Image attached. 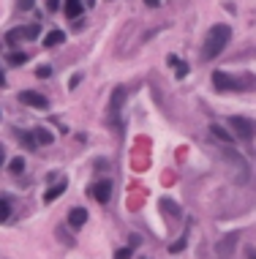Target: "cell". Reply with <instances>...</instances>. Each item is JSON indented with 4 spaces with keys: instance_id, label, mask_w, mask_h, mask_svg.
I'll list each match as a JSON object with an SVG mask.
<instances>
[{
    "instance_id": "14",
    "label": "cell",
    "mask_w": 256,
    "mask_h": 259,
    "mask_svg": "<svg viewBox=\"0 0 256 259\" xmlns=\"http://www.w3.org/2000/svg\"><path fill=\"white\" fill-rule=\"evenodd\" d=\"M19 139H22V145H25L28 150H36V148H38L36 137H33V134H28V131H19Z\"/></svg>"
},
{
    "instance_id": "9",
    "label": "cell",
    "mask_w": 256,
    "mask_h": 259,
    "mask_svg": "<svg viewBox=\"0 0 256 259\" xmlns=\"http://www.w3.org/2000/svg\"><path fill=\"white\" fill-rule=\"evenodd\" d=\"M66 188H69V185H66V180H63V183H57V185H52V188L44 194V202H55L57 197H63V194H66Z\"/></svg>"
},
{
    "instance_id": "25",
    "label": "cell",
    "mask_w": 256,
    "mask_h": 259,
    "mask_svg": "<svg viewBox=\"0 0 256 259\" xmlns=\"http://www.w3.org/2000/svg\"><path fill=\"white\" fill-rule=\"evenodd\" d=\"M17 6H19L22 11H30V9H33V0H17Z\"/></svg>"
},
{
    "instance_id": "30",
    "label": "cell",
    "mask_w": 256,
    "mask_h": 259,
    "mask_svg": "<svg viewBox=\"0 0 256 259\" xmlns=\"http://www.w3.org/2000/svg\"><path fill=\"white\" fill-rule=\"evenodd\" d=\"M248 259H256V251L251 248V251H248Z\"/></svg>"
},
{
    "instance_id": "5",
    "label": "cell",
    "mask_w": 256,
    "mask_h": 259,
    "mask_svg": "<svg viewBox=\"0 0 256 259\" xmlns=\"http://www.w3.org/2000/svg\"><path fill=\"white\" fill-rule=\"evenodd\" d=\"M19 101L28 104V107H33V109H46V107H49V101H46L41 93H36V90H22V93H19Z\"/></svg>"
},
{
    "instance_id": "23",
    "label": "cell",
    "mask_w": 256,
    "mask_h": 259,
    "mask_svg": "<svg viewBox=\"0 0 256 259\" xmlns=\"http://www.w3.org/2000/svg\"><path fill=\"white\" fill-rule=\"evenodd\" d=\"M9 169L14 172V175H19V172L25 169V161H22V158H14V161H11V167H9Z\"/></svg>"
},
{
    "instance_id": "24",
    "label": "cell",
    "mask_w": 256,
    "mask_h": 259,
    "mask_svg": "<svg viewBox=\"0 0 256 259\" xmlns=\"http://www.w3.org/2000/svg\"><path fill=\"white\" fill-rule=\"evenodd\" d=\"M131 254H134V248H128V245H125V248H120L117 254H114V259H131Z\"/></svg>"
},
{
    "instance_id": "1",
    "label": "cell",
    "mask_w": 256,
    "mask_h": 259,
    "mask_svg": "<svg viewBox=\"0 0 256 259\" xmlns=\"http://www.w3.org/2000/svg\"><path fill=\"white\" fill-rule=\"evenodd\" d=\"M229 38H232V30H229V25H213L210 33H207V38H205V46H202V57H205V60H213V57H218L221 52L226 49Z\"/></svg>"
},
{
    "instance_id": "28",
    "label": "cell",
    "mask_w": 256,
    "mask_h": 259,
    "mask_svg": "<svg viewBox=\"0 0 256 259\" xmlns=\"http://www.w3.org/2000/svg\"><path fill=\"white\" fill-rule=\"evenodd\" d=\"M3 161H6V150H3V145H0V167H3Z\"/></svg>"
},
{
    "instance_id": "17",
    "label": "cell",
    "mask_w": 256,
    "mask_h": 259,
    "mask_svg": "<svg viewBox=\"0 0 256 259\" xmlns=\"http://www.w3.org/2000/svg\"><path fill=\"white\" fill-rule=\"evenodd\" d=\"M161 205H164V210H166V213H172L174 218L180 216V208H177V202H172V199H161Z\"/></svg>"
},
{
    "instance_id": "21",
    "label": "cell",
    "mask_w": 256,
    "mask_h": 259,
    "mask_svg": "<svg viewBox=\"0 0 256 259\" xmlns=\"http://www.w3.org/2000/svg\"><path fill=\"white\" fill-rule=\"evenodd\" d=\"M36 77H38V79L52 77V69H49V66H38V69H36Z\"/></svg>"
},
{
    "instance_id": "3",
    "label": "cell",
    "mask_w": 256,
    "mask_h": 259,
    "mask_svg": "<svg viewBox=\"0 0 256 259\" xmlns=\"http://www.w3.org/2000/svg\"><path fill=\"white\" fill-rule=\"evenodd\" d=\"M229 128L237 134V139H251L256 134V123L248 120V117H229Z\"/></svg>"
},
{
    "instance_id": "19",
    "label": "cell",
    "mask_w": 256,
    "mask_h": 259,
    "mask_svg": "<svg viewBox=\"0 0 256 259\" xmlns=\"http://www.w3.org/2000/svg\"><path fill=\"white\" fill-rule=\"evenodd\" d=\"M25 38V28H14L9 33V44H17V41H22Z\"/></svg>"
},
{
    "instance_id": "7",
    "label": "cell",
    "mask_w": 256,
    "mask_h": 259,
    "mask_svg": "<svg viewBox=\"0 0 256 259\" xmlns=\"http://www.w3.org/2000/svg\"><path fill=\"white\" fill-rule=\"evenodd\" d=\"M93 197H96L101 205H106L112 199V183L109 180H98L96 185H93Z\"/></svg>"
},
{
    "instance_id": "22",
    "label": "cell",
    "mask_w": 256,
    "mask_h": 259,
    "mask_svg": "<svg viewBox=\"0 0 256 259\" xmlns=\"http://www.w3.org/2000/svg\"><path fill=\"white\" fill-rule=\"evenodd\" d=\"M25 38H38V25H28V28H25Z\"/></svg>"
},
{
    "instance_id": "26",
    "label": "cell",
    "mask_w": 256,
    "mask_h": 259,
    "mask_svg": "<svg viewBox=\"0 0 256 259\" xmlns=\"http://www.w3.org/2000/svg\"><path fill=\"white\" fill-rule=\"evenodd\" d=\"M46 6H49V11H57L60 9V0H46Z\"/></svg>"
},
{
    "instance_id": "15",
    "label": "cell",
    "mask_w": 256,
    "mask_h": 259,
    "mask_svg": "<svg viewBox=\"0 0 256 259\" xmlns=\"http://www.w3.org/2000/svg\"><path fill=\"white\" fill-rule=\"evenodd\" d=\"M169 66H174V69H177V77H180V79L188 74V66L180 60V57H169Z\"/></svg>"
},
{
    "instance_id": "29",
    "label": "cell",
    "mask_w": 256,
    "mask_h": 259,
    "mask_svg": "<svg viewBox=\"0 0 256 259\" xmlns=\"http://www.w3.org/2000/svg\"><path fill=\"white\" fill-rule=\"evenodd\" d=\"M145 3H147V6H158L161 0H145Z\"/></svg>"
},
{
    "instance_id": "20",
    "label": "cell",
    "mask_w": 256,
    "mask_h": 259,
    "mask_svg": "<svg viewBox=\"0 0 256 259\" xmlns=\"http://www.w3.org/2000/svg\"><path fill=\"white\" fill-rule=\"evenodd\" d=\"M9 216H11V208H9V202H6V199H0V224H3Z\"/></svg>"
},
{
    "instance_id": "11",
    "label": "cell",
    "mask_w": 256,
    "mask_h": 259,
    "mask_svg": "<svg viewBox=\"0 0 256 259\" xmlns=\"http://www.w3.org/2000/svg\"><path fill=\"white\" fill-rule=\"evenodd\" d=\"M82 9H85V6L79 3V0H66V17L77 19L79 14H82Z\"/></svg>"
},
{
    "instance_id": "27",
    "label": "cell",
    "mask_w": 256,
    "mask_h": 259,
    "mask_svg": "<svg viewBox=\"0 0 256 259\" xmlns=\"http://www.w3.org/2000/svg\"><path fill=\"white\" fill-rule=\"evenodd\" d=\"M79 82H82V74H74V77H71V88H77Z\"/></svg>"
},
{
    "instance_id": "16",
    "label": "cell",
    "mask_w": 256,
    "mask_h": 259,
    "mask_svg": "<svg viewBox=\"0 0 256 259\" xmlns=\"http://www.w3.org/2000/svg\"><path fill=\"white\" fill-rule=\"evenodd\" d=\"M185 243H188V235L177 237V240H174V243H169V251H172V254H180V251L185 248Z\"/></svg>"
},
{
    "instance_id": "12",
    "label": "cell",
    "mask_w": 256,
    "mask_h": 259,
    "mask_svg": "<svg viewBox=\"0 0 256 259\" xmlns=\"http://www.w3.org/2000/svg\"><path fill=\"white\" fill-rule=\"evenodd\" d=\"M57 44H63V30H49L44 36V46H57Z\"/></svg>"
},
{
    "instance_id": "6",
    "label": "cell",
    "mask_w": 256,
    "mask_h": 259,
    "mask_svg": "<svg viewBox=\"0 0 256 259\" xmlns=\"http://www.w3.org/2000/svg\"><path fill=\"white\" fill-rule=\"evenodd\" d=\"M237 232H229V235L221 240L218 245H215V254H218V259H232V248L237 245Z\"/></svg>"
},
{
    "instance_id": "4",
    "label": "cell",
    "mask_w": 256,
    "mask_h": 259,
    "mask_svg": "<svg viewBox=\"0 0 256 259\" xmlns=\"http://www.w3.org/2000/svg\"><path fill=\"white\" fill-rule=\"evenodd\" d=\"M123 101H125V88L117 85V88L112 90V98H109V120H112V125H120V107H123Z\"/></svg>"
},
{
    "instance_id": "13",
    "label": "cell",
    "mask_w": 256,
    "mask_h": 259,
    "mask_svg": "<svg viewBox=\"0 0 256 259\" xmlns=\"http://www.w3.org/2000/svg\"><path fill=\"white\" fill-rule=\"evenodd\" d=\"M33 137H36L38 145H52V134L46 128H36V131H33Z\"/></svg>"
},
{
    "instance_id": "10",
    "label": "cell",
    "mask_w": 256,
    "mask_h": 259,
    "mask_svg": "<svg viewBox=\"0 0 256 259\" xmlns=\"http://www.w3.org/2000/svg\"><path fill=\"white\" fill-rule=\"evenodd\" d=\"M210 134H213L215 139H221V142H226V145H229V142H234V137L229 134L224 125H215V123H213V125H210Z\"/></svg>"
},
{
    "instance_id": "2",
    "label": "cell",
    "mask_w": 256,
    "mask_h": 259,
    "mask_svg": "<svg viewBox=\"0 0 256 259\" xmlns=\"http://www.w3.org/2000/svg\"><path fill=\"white\" fill-rule=\"evenodd\" d=\"M213 88L221 90V93H229V90H248L253 88V79L248 77H237V74H229V71H215L213 74Z\"/></svg>"
},
{
    "instance_id": "8",
    "label": "cell",
    "mask_w": 256,
    "mask_h": 259,
    "mask_svg": "<svg viewBox=\"0 0 256 259\" xmlns=\"http://www.w3.org/2000/svg\"><path fill=\"white\" fill-rule=\"evenodd\" d=\"M85 221H87V210L85 208H74L71 213H69V224H71L74 229H82Z\"/></svg>"
},
{
    "instance_id": "18",
    "label": "cell",
    "mask_w": 256,
    "mask_h": 259,
    "mask_svg": "<svg viewBox=\"0 0 256 259\" xmlns=\"http://www.w3.org/2000/svg\"><path fill=\"white\" fill-rule=\"evenodd\" d=\"M25 60H28V52H11V55H9V63L11 66H22Z\"/></svg>"
}]
</instances>
